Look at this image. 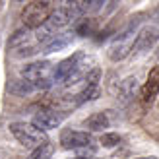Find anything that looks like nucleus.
<instances>
[{
  "instance_id": "f257e3e1",
  "label": "nucleus",
  "mask_w": 159,
  "mask_h": 159,
  "mask_svg": "<svg viewBox=\"0 0 159 159\" xmlns=\"http://www.w3.org/2000/svg\"><path fill=\"white\" fill-rule=\"evenodd\" d=\"M142 16L144 14H138V16H134V18H130V21H128V25L124 27V31L118 33V37H115V41L111 43L107 54H109V58L113 62L124 60L132 52V43H134V37H136V25L140 23Z\"/></svg>"
},
{
  "instance_id": "f03ea898",
  "label": "nucleus",
  "mask_w": 159,
  "mask_h": 159,
  "mask_svg": "<svg viewBox=\"0 0 159 159\" xmlns=\"http://www.w3.org/2000/svg\"><path fill=\"white\" fill-rule=\"evenodd\" d=\"M60 0H31L21 12V21L29 29L39 27L47 21V18L52 14V10L58 6Z\"/></svg>"
},
{
  "instance_id": "7ed1b4c3",
  "label": "nucleus",
  "mask_w": 159,
  "mask_h": 159,
  "mask_svg": "<svg viewBox=\"0 0 159 159\" xmlns=\"http://www.w3.org/2000/svg\"><path fill=\"white\" fill-rule=\"evenodd\" d=\"M43 49L41 41L37 39L35 31L33 29H21V31H16L14 37L10 39V52L14 54L16 58H25V57H33L39 51Z\"/></svg>"
},
{
  "instance_id": "20e7f679",
  "label": "nucleus",
  "mask_w": 159,
  "mask_h": 159,
  "mask_svg": "<svg viewBox=\"0 0 159 159\" xmlns=\"http://www.w3.org/2000/svg\"><path fill=\"white\" fill-rule=\"evenodd\" d=\"M52 72H54V66L51 64L49 60H41V62H33V64H27L25 68L21 70V76L27 80V82L33 84L35 91L39 89H49V87L54 84V78H52Z\"/></svg>"
},
{
  "instance_id": "39448f33",
  "label": "nucleus",
  "mask_w": 159,
  "mask_h": 159,
  "mask_svg": "<svg viewBox=\"0 0 159 159\" xmlns=\"http://www.w3.org/2000/svg\"><path fill=\"white\" fill-rule=\"evenodd\" d=\"M10 132L14 134V138L20 142L23 148H37L39 144L47 142V134L45 130L37 128L33 122H12L10 126Z\"/></svg>"
},
{
  "instance_id": "423d86ee",
  "label": "nucleus",
  "mask_w": 159,
  "mask_h": 159,
  "mask_svg": "<svg viewBox=\"0 0 159 159\" xmlns=\"http://www.w3.org/2000/svg\"><path fill=\"white\" fill-rule=\"evenodd\" d=\"M99 80H101V68H91L89 72L85 74V78L82 80V87L76 95V105H82V103H87L95 97H99Z\"/></svg>"
},
{
  "instance_id": "0eeeda50",
  "label": "nucleus",
  "mask_w": 159,
  "mask_h": 159,
  "mask_svg": "<svg viewBox=\"0 0 159 159\" xmlns=\"http://www.w3.org/2000/svg\"><path fill=\"white\" fill-rule=\"evenodd\" d=\"M159 41V27L155 25H146L142 27L132 43V52H146Z\"/></svg>"
},
{
  "instance_id": "6e6552de",
  "label": "nucleus",
  "mask_w": 159,
  "mask_h": 159,
  "mask_svg": "<svg viewBox=\"0 0 159 159\" xmlns=\"http://www.w3.org/2000/svg\"><path fill=\"white\" fill-rule=\"evenodd\" d=\"M93 144L91 134H87L84 130H72V128H64L60 132V146L64 149H78L84 146Z\"/></svg>"
},
{
  "instance_id": "1a4fd4ad",
  "label": "nucleus",
  "mask_w": 159,
  "mask_h": 159,
  "mask_svg": "<svg viewBox=\"0 0 159 159\" xmlns=\"http://www.w3.org/2000/svg\"><path fill=\"white\" fill-rule=\"evenodd\" d=\"M62 118H64L62 113H57V111H52V109H41L39 113L33 115L31 122H33L37 128H41V130L47 132V130L57 128V126L62 122Z\"/></svg>"
},
{
  "instance_id": "9d476101",
  "label": "nucleus",
  "mask_w": 159,
  "mask_h": 159,
  "mask_svg": "<svg viewBox=\"0 0 159 159\" xmlns=\"http://www.w3.org/2000/svg\"><path fill=\"white\" fill-rule=\"evenodd\" d=\"M157 93H159V66H153L148 74L144 87H142V101L146 105H152L153 99L157 97Z\"/></svg>"
},
{
  "instance_id": "9b49d317",
  "label": "nucleus",
  "mask_w": 159,
  "mask_h": 159,
  "mask_svg": "<svg viewBox=\"0 0 159 159\" xmlns=\"http://www.w3.org/2000/svg\"><path fill=\"white\" fill-rule=\"evenodd\" d=\"M82 51H78V52H74L72 57H68V58H64V60H60L57 66H54V72H52V78H54V84L57 82H64V78L74 70V66L78 64V60L82 58Z\"/></svg>"
},
{
  "instance_id": "f8f14e48",
  "label": "nucleus",
  "mask_w": 159,
  "mask_h": 159,
  "mask_svg": "<svg viewBox=\"0 0 159 159\" xmlns=\"http://www.w3.org/2000/svg\"><path fill=\"white\" fill-rule=\"evenodd\" d=\"M138 91V80L134 76H128L126 80H122L120 84H118V89H116V99L126 105V103H130L134 99V95Z\"/></svg>"
},
{
  "instance_id": "ddd939ff",
  "label": "nucleus",
  "mask_w": 159,
  "mask_h": 159,
  "mask_svg": "<svg viewBox=\"0 0 159 159\" xmlns=\"http://www.w3.org/2000/svg\"><path fill=\"white\" fill-rule=\"evenodd\" d=\"M72 39L74 35L72 33H62V35H52L49 41H47L43 45V51L45 54H51V52H57V51H62V49H66V47L72 43Z\"/></svg>"
},
{
  "instance_id": "4468645a",
  "label": "nucleus",
  "mask_w": 159,
  "mask_h": 159,
  "mask_svg": "<svg viewBox=\"0 0 159 159\" xmlns=\"http://www.w3.org/2000/svg\"><path fill=\"white\" fill-rule=\"evenodd\" d=\"M109 126H111V120H109L107 113H93L85 120V128L91 130V132H103L105 128H109Z\"/></svg>"
},
{
  "instance_id": "2eb2a0df",
  "label": "nucleus",
  "mask_w": 159,
  "mask_h": 159,
  "mask_svg": "<svg viewBox=\"0 0 159 159\" xmlns=\"http://www.w3.org/2000/svg\"><path fill=\"white\" fill-rule=\"evenodd\" d=\"M54 153V144H51L49 140L43 142V144H39L37 148H33V152L29 153L27 159H51Z\"/></svg>"
},
{
  "instance_id": "dca6fc26",
  "label": "nucleus",
  "mask_w": 159,
  "mask_h": 159,
  "mask_svg": "<svg viewBox=\"0 0 159 159\" xmlns=\"http://www.w3.org/2000/svg\"><path fill=\"white\" fill-rule=\"evenodd\" d=\"M97 27H99L97 20H80V23L76 25V33L82 37H87V35H93L97 31Z\"/></svg>"
},
{
  "instance_id": "f3484780",
  "label": "nucleus",
  "mask_w": 159,
  "mask_h": 159,
  "mask_svg": "<svg viewBox=\"0 0 159 159\" xmlns=\"http://www.w3.org/2000/svg\"><path fill=\"white\" fill-rule=\"evenodd\" d=\"M10 91L14 95H27L31 91H35V87H33V84H31V82H27V80L23 78V80H20V82H14L10 85Z\"/></svg>"
},
{
  "instance_id": "a211bd4d",
  "label": "nucleus",
  "mask_w": 159,
  "mask_h": 159,
  "mask_svg": "<svg viewBox=\"0 0 159 159\" xmlns=\"http://www.w3.org/2000/svg\"><path fill=\"white\" fill-rule=\"evenodd\" d=\"M99 144L103 148H116L118 144H120V136L115 134V132H105V134H101Z\"/></svg>"
},
{
  "instance_id": "6ab92c4d",
  "label": "nucleus",
  "mask_w": 159,
  "mask_h": 159,
  "mask_svg": "<svg viewBox=\"0 0 159 159\" xmlns=\"http://www.w3.org/2000/svg\"><path fill=\"white\" fill-rule=\"evenodd\" d=\"M78 157H84V159H91L95 155V152H97V146L95 144H89V146H84V148H78L74 149Z\"/></svg>"
},
{
  "instance_id": "aec40b11",
  "label": "nucleus",
  "mask_w": 159,
  "mask_h": 159,
  "mask_svg": "<svg viewBox=\"0 0 159 159\" xmlns=\"http://www.w3.org/2000/svg\"><path fill=\"white\" fill-rule=\"evenodd\" d=\"M152 20H153L155 23H159V6H157L155 10H153V14H152Z\"/></svg>"
},
{
  "instance_id": "412c9836",
  "label": "nucleus",
  "mask_w": 159,
  "mask_h": 159,
  "mask_svg": "<svg viewBox=\"0 0 159 159\" xmlns=\"http://www.w3.org/2000/svg\"><path fill=\"white\" fill-rule=\"evenodd\" d=\"M128 159H157V157L152 155V157H128Z\"/></svg>"
},
{
  "instance_id": "4be33fe9",
  "label": "nucleus",
  "mask_w": 159,
  "mask_h": 159,
  "mask_svg": "<svg viewBox=\"0 0 159 159\" xmlns=\"http://www.w3.org/2000/svg\"><path fill=\"white\" fill-rule=\"evenodd\" d=\"M2 4H4V0H0V8H2Z\"/></svg>"
},
{
  "instance_id": "5701e85b",
  "label": "nucleus",
  "mask_w": 159,
  "mask_h": 159,
  "mask_svg": "<svg viewBox=\"0 0 159 159\" xmlns=\"http://www.w3.org/2000/svg\"><path fill=\"white\" fill-rule=\"evenodd\" d=\"M157 58H159V49H157Z\"/></svg>"
},
{
  "instance_id": "b1692460",
  "label": "nucleus",
  "mask_w": 159,
  "mask_h": 159,
  "mask_svg": "<svg viewBox=\"0 0 159 159\" xmlns=\"http://www.w3.org/2000/svg\"><path fill=\"white\" fill-rule=\"evenodd\" d=\"M76 159H84V157H76Z\"/></svg>"
},
{
  "instance_id": "393cba45",
  "label": "nucleus",
  "mask_w": 159,
  "mask_h": 159,
  "mask_svg": "<svg viewBox=\"0 0 159 159\" xmlns=\"http://www.w3.org/2000/svg\"><path fill=\"white\" fill-rule=\"evenodd\" d=\"M18 2H23V0H18Z\"/></svg>"
}]
</instances>
